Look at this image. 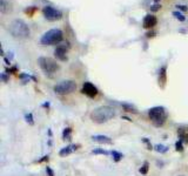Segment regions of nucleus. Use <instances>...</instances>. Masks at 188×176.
I'll return each instance as SVG.
<instances>
[{
    "instance_id": "6",
    "label": "nucleus",
    "mask_w": 188,
    "mask_h": 176,
    "mask_svg": "<svg viewBox=\"0 0 188 176\" xmlns=\"http://www.w3.org/2000/svg\"><path fill=\"white\" fill-rule=\"evenodd\" d=\"M76 88V83L72 80H65L61 81L60 83L54 86V92L60 95H65V94H70L74 92Z\"/></svg>"
},
{
    "instance_id": "1",
    "label": "nucleus",
    "mask_w": 188,
    "mask_h": 176,
    "mask_svg": "<svg viewBox=\"0 0 188 176\" xmlns=\"http://www.w3.org/2000/svg\"><path fill=\"white\" fill-rule=\"evenodd\" d=\"M114 116H115V111L108 106L99 107L91 113V119L96 123H105Z\"/></svg>"
},
{
    "instance_id": "20",
    "label": "nucleus",
    "mask_w": 188,
    "mask_h": 176,
    "mask_svg": "<svg viewBox=\"0 0 188 176\" xmlns=\"http://www.w3.org/2000/svg\"><path fill=\"white\" fill-rule=\"evenodd\" d=\"M123 108L126 109L127 111H133V113H136V109H135L133 106H129V105H122Z\"/></svg>"
},
{
    "instance_id": "25",
    "label": "nucleus",
    "mask_w": 188,
    "mask_h": 176,
    "mask_svg": "<svg viewBox=\"0 0 188 176\" xmlns=\"http://www.w3.org/2000/svg\"><path fill=\"white\" fill-rule=\"evenodd\" d=\"M143 142H146L147 145H148V149H152V146H151V143H149V141L147 140V139H143Z\"/></svg>"
},
{
    "instance_id": "14",
    "label": "nucleus",
    "mask_w": 188,
    "mask_h": 176,
    "mask_svg": "<svg viewBox=\"0 0 188 176\" xmlns=\"http://www.w3.org/2000/svg\"><path fill=\"white\" fill-rule=\"evenodd\" d=\"M112 155H113V158H114V161H115V162H119V161H120V160H122V157H123V155L121 154V153L115 152V150H113V152H112Z\"/></svg>"
},
{
    "instance_id": "8",
    "label": "nucleus",
    "mask_w": 188,
    "mask_h": 176,
    "mask_svg": "<svg viewBox=\"0 0 188 176\" xmlns=\"http://www.w3.org/2000/svg\"><path fill=\"white\" fill-rule=\"evenodd\" d=\"M81 92L85 94V95L89 96V98H94V96H96V94H98V88L95 87L93 83H91V82H85L83 86H82Z\"/></svg>"
},
{
    "instance_id": "15",
    "label": "nucleus",
    "mask_w": 188,
    "mask_h": 176,
    "mask_svg": "<svg viewBox=\"0 0 188 176\" xmlns=\"http://www.w3.org/2000/svg\"><path fill=\"white\" fill-rule=\"evenodd\" d=\"M70 133H72V129L70 128H65L62 132V137L65 140H70Z\"/></svg>"
},
{
    "instance_id": "18",
    "label": "nucleus",
    "mask_w": 188,
    "mask_h": 176,
    "mask_svg": "<svg viewBox=\"0 0 188 176\" xmlns=\"http://www.w3.org/2000/svg\"><path fill=\"white\" fill-rule=\"evenodd\" d=\"M25 119H26V121L29 123V124H34V121H33V115L31 114V113H28V114H26V116H25Z\"/></svg>"
},
{
    "instance_id": "27",
    "label": "nucleus",
    "mask_w": 188,
    "mask_h": 176,
    "mask_svg": "<svg viewBox=\"0 0 188 176\" xmlns=\"http://www.w3.org/2000/svg\"><path fill=\"white\" fill-rule=\"evenodd\" d=\"M177 7H179L180 10H182V11H186V10H187V8H186V6H177Z\"/></svg>"
},
{
    "instance_id": "26",
    "label": "nucleus",
    "mask_w": 188,
    "mask_h": 176,
    "mask_svg": "<svg viewBox=\"0 0 188 176\" xmlns=\"http://www.w3.org/2000/svg\"><path fill=\"white\" fill-rule=\"evenodd\" d=\"M46 160H48V156H44V157L41 158V160H39V161H38V162H39V163H40V162H44V161H46Z\"/></svg>"
},
{
    "instance_id": "23",
    "label": "nucleus",
    "mask_w": 188,
    "mask_h": 176,
    "mask_svg": "<svg viewBox=\"0 0 188 176\" xmlns=\"http://www.w3.org/2000/svg\"><path fill=\"white\" fill-rule=\"evenodd\" d=\"M46 173L48 176H54V171L51 169V167H46Z\"/></svg>"
},
{
    "instance_id": "16",
    "label": "nucleus",
    "mask_w": 188,
    "mask_h": 176,
    "mask_svg": "<svg viewBox=\"0 0 188 176\" xmlns=\"http://www.w3.org/2000/svg\"><path fill=\"white\" fill-rule=\"evenodd\" d=\"M148 169H149V163H148V162H145V163L142 164V167L140 168V173L142 175H147Z\"/></svg>"
},
{
    "instance_id": "10",
    "label": "nucleus",
    "mask_w": 188,
    "mask_h": 176,
    "mask_svg": "<svg viewBox=\"0 0 188 176\" xmlns=\"http://www.w3.org/2000/svg\"><path fill=\"white\" fill-rule=\"evenodd\" d=\"M167 67L166 66H162L160 70H159V83L161 85V87H164L166 85V81H167Z\"/></svg>"
},
{
    "instance_id": "28",
    "label": "nucleus",
    "mask_w": 188,
    "mask_h": 176,
    "mask_svg": "<svg viewBox=\"0 0 188 176\" xmlns=\"http://www.w3.org/2000/svg\"><path fill=\"white\" fill-rule=\"evenodd\" d=\"M154 1H155V2H158V1H159V0H154Z\"/></svg>"
},
{
    "instance_id": "4",
    "label": "nucleus",
    "mask_w": 188,
    "mask_h": 176,
    "mask_svg": "<svg viewBox=\"0 0 188 176\" xmlns=\"http://www.w3.org/2000/svg\"><path fill=\"white\" fill-rule=\"evenodd\" d=\"M148 115H149V119L152 120V122L156 126V127H160L162 126L167 119V111L164 107H153L148 111Z\"/></svg>"
},
{
    "instance_id": "11",
    "label": "nucleus",
    "mask_w": 188,
    "mask_h": 176,
    "mask_svg": "<svg viewBox=\"0 0 188 176\" xmlns=\"http://www.w3.org/2000/svg\"><path fill=\"white\" fill-rule=\"evenodd\" d=\"M92 140L98 142V143H106V145L112 143L111 137H109V136H106V135H93V136H92Z\"/></svg>"
},
{
    "instance_id": "17",
    "label": "nucleus",
    "mask_w": 188,
    "mask_h": 176,
    "mask_svg": "<svg viewBox=\"0 0 188 176\" xmlns=\"http://www.w3.org/2000/svg\"><path fill=\"white\" fill-rule=\"evenodd\" d=\"M155 150L159 153H166L168 150V148L166 146H162V145H156V146H155Z\"/></svg>"
},
{
    "instance_id": "12",
    "label": "nucleus",
    "mask_w": 188,
    "mask_h": 176,
    "mask_svg": "<svg viewBox=\"0 0 188 176\" xmlns=\"http://www.w3.org/2000/svg\"><path fill=\"white\" fill-rule=\"evenodd\" d=\"M54 54H55L57 59H59L60 61L67 60V55H66V49H65V47H62V46L57 47V49L54 51Z\"/></svg>"
},
{
    "instance_id": "9",
    "label": "nucleus",
    "mask_w": 188,
    "mask_h": 176,
    "mask_svg": "<svg viewBox=\"0 0 188 176\" xmlns=\"http://www.w3.org/2000/svg\"><path fill=\"white\" fill-rule=\"evenodd\" d=\"M156 23H158V19H156V17L148 14V15H146V17H145V19H143L142 25H143V27H145V28H152V27H154V26L156 25Z\"/></svg>"
},
{
    "instance_id": "22",
    "label": "nucleus",
    "mask_w": 188,
    "mask_h": 176,
    "mask_svg": "<svg viewBox=\"0 0 188 176\" xmlns=\"http://www.w3.org/2000/svg\"><path fill=\"white\" fill-rule=\"evenodd\" d=\"M173 15H175V18H177V19H180L181 21H183V20H185V18H183V15H182L181 13H179V12H174V13H173Z\"/></svg>"
},
{
    "instance_id": "3",
    "label": "nucleus",
    "mask_w": 188,
    "mask_h": 176,
    "mask_svg": "<svg viewBox=\"0 0 188 176\" xmlns=\"http://www.w3.org/2000/svg\"><path fill=\"white\" fill-rule=\"evenodd\" d=\"M62 38H64V33L60 29H51L42 35L40 42L44 46H51V45H57L59 42H61Z\"/></svg>"
},
{
    "instance_id": "21",
    "label": "nucleus",
    "mask_w": 188,
    "mask_h": 176,
    "mask_svg": "<svg viewBox=\"0 0 188 176\" xmlns=\"http://www.w3.org/2000/svg\"><path fill=\"white\" fill-rule=\"evenodd\" d=\"M175 147H176V150H177V152H182V150H183V148H182V140L177 141Z\"/></svg>"
},
{
    "instance_id": "24",
    "label": "nucleus",
    "mask_w": 188,
    "mask_h": 176,
    "mask_svg": "<svg viewBox=\"0 0 188 176\" xmlns=\"http://www.w3.org/2000/svg\"><path fill=\"white\" fill-rule=\"evenodd\" d=\"M160 7H161V6L158 5V4H155V5H153L152 7H151V10H152V11L155 12V11H158V10H159V8H160Z\"/></svg>"
},
{
    "instance_id": "5",
    "label": "nucleus",
    "mask_w": 188,
    "mask_h": 176,
    "mask_svg": "<svg viewBox=\"0 0 188 176\" xmlns=\"http://www.w3.org/2000/svg\"><path fill=\"white\" fill-rule=\"evenodd\" d=\"M38 64L40 66V68L45 73H48V74H51V73H54V72H57L59 69V65L51 58H46V57H41L39 58L38 60Z\"/></svg>"
},
{
    "instance_id": "19",
    "label": "nucleus",
    "mask_w": 188,
    "mask_h": 176,
    "mask_svg": "<svg viewBox=\"0 0 188 176\" xmlns=\"http://www.w3.org/2000/svg\"><path fill=\"white\" fill-rule=\"evenodd\" d=\"M93 154H102V155H108L109 154V152H107V150H105V149H94Z\"/></svg>"
},
{
    "instance_id": "13",
    "label": "nucleus",
    "mask_w": 188,
    "mask_h": 176,
    "mask_svg": "<svg viewBox=\"0 0 188 176\" xmlns=\"http://www.w3.org/2000/svg\"><path fill=\"white\" fill-rule=\"evenodd\" d=\"M78 148H76V146H67L65 147V148H62L60 152H59V155L60 156H67V155H70L72 152H74V150H76Z\"/></svg>"
},
{
    "instance_id": "2",
    "label": "nucleus",
    "mask_w": 188,
    "mask_h": 176,
    "mask_svg": "<svg viewBox=\"0 0 188 176\" xmlns=\"http://www.w3.org/2000/svg\"><path fill=\"white\" fill-rule=\"evenodd\" d=\"M8 31L14 38L19 39H25L29 36V28L23 20H14L10 23Z\"/></svg>"
},
{
    "instance_id": "7",
    "label": "nucleus",
    "mask_w": 188,
    "mask_h": 176,
    "mask_svg": "<svg viewBox=\"0 0 188 176\" xmlns=\"http://www.w3.org/2000/svg\"><path fill=\"white\" fill-rule=\"evenodd\" d=\"M42 13L46 18L47 20L49 21H54V20H59L60 18L62 17V13L55 8H53L51 6H46L44 10H42Z\"/></svg>"
}]
</instances>
